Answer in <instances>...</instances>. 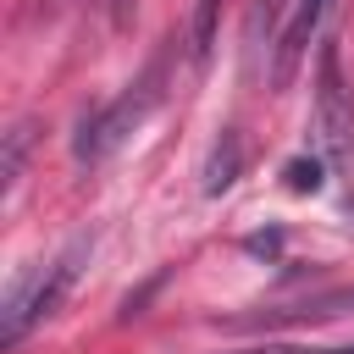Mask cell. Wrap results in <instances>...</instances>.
I'll return each instance as SVG.
<instances>
[{"label":"cell","mask_w":354,"mask_h":354,"mask_svg":"<svg viewBox=\"0 0 354 354\" xmlns=\"http://www.w3.org/2000/svg\"><path fill=\"white\" fill-rule=\"evenodd\" d=\"M321 11H326V0H299L293 22L282 28V39H277V66H271V83H277V88L293 83V72H299V61H304V50H310V33H315V22H321Z\"/></svg>","instance_id":"277c9868"},{"label":"cell","mask_w":354,"mask_h":354,"mask_svg":"<svg viewBox=\"0 0 354 354\" xmlns=\"http://www.w3.org/2000/svg\"><path fill=\"white\" fill-rule=\"evenodd\" d=\"M83 260H88V238H77V243H66L50 266H44V277H39V288L33 293H17L11 299V310H6V343H17L33 321H44V315H55L61 310V299L72 293V282H77V271H83Z\"/></svg>","instance_id":"7a4b0ae2"},{"label":"cell","mask_w":354,"mask_h":354,"mask_svg":"<svg viewBox=\"0 0 354 354\" xmlns=\"http://www.w3.org/2000/svg\"><path fill=\"white\" fill-rule=\"evenodd\" d=\"M160 94H166V61H155L138 83H127L105 111H94V116H83V127H77V160H105L133 127H144L149 122V111L160 105Z\"/></svg>","instance_id":"6da1fadb"},{"label":"cell","mask_w":354,"mask_h":354,"mask_svg":"<svg viewBox=\"0 0 354 354\" xmlns=\"http://www.w3.org/2000/svg\"><path fill=\"white\" fill-rule=\"evenodd\" d=\"M238 160H243V144H238V133H227V138L216 144V155H210L205 194H221V188H232V183H238Z\"/></svg>","instance_id":"5b68a950"},{"label":"cell","mask_w":354,"mask_h":354,"mask_svg":"<svg viewBox=\"0 0 354 354\" xmlns=\"http://www.w3.org/2000/svg\"><path fill=\"white\" fill-rule=\"evenodd\" d=\"M105 6H111V28H127V22H133V6H138V0H105Z\"/></svg>","instance_id":"9c48e42d"},{"label":"cell","mask_w":354,"mask_h":354,"mask_svg":"<svg viewBox=\"0 0 354 354\" xmlns=\"http://www.w3.org/2000/svg\"><path fill=\"white\" fill-rule=\"evenodd\" d=\"M249 354H354V348H249Z\"/></svg>","instance_id":"30bf717a"},{"label":"cell","mask_w":354,"mask_h":354,"mask_svg":"<svg viewBox=\"0 0 354 354\" xmlns=\"http://www.w3.org/2000/svg\"><path fill=\"white\" fill-rule=\"evenodd\" d=\"M315 127H321V144L326 155H348L354 149V88L343 83V61L337 50L326 44L321 50V88H315Z\"/></svg>","instance_id":"3957f363"},{"label":"cell","mask_w":354,"mask_h":354,"mask_svg":"<svg viewBox=\"0 0 354 354\" xmlns=\"http://www.w3.org/2000/svg\"><path fill=\"white\" fill-rule=\"evenodd\" d=\"M216 11H221V0H194V22H188V61L194 66H205V55L216 44Z\"/></svg>","instance_id":"8992f818"},{"label":"cell","mask_w":354,"mask_h":354,"mask_svg":"<svg viewBox=\"0 0 354 354\" xmlns=\"http://www.w3.org/2000/svg\"><path fill=\"white\" fill-rule=\"evenodd\" d=\"M282 183H288L293 194H315V188H321V160H304V155L288 160V166H282Z\"/></svg>","instance_id":"52a82bcc"},{"label":"cell","mask_w":354,"mask_h":354,"mask_svg":"<svg viewBox=\"0 0 354 354\" xmlns=\"http://www.w3.org/2000/svg\"><path fill=\"white\" fill-rule=\"evenodd\" d=\"M348 227H354V199H348Z\"/></svg>","instance_id":"8fae6325"},{"label":"cell","mask_w":354,"mask_h":354,"mask_svg":"<svg viewBox=\"0 0 354 354\" xmlns=\"http://www.w3.org/2000/svg\"><path fill=\"white\" fill-rule=\"evenodd\" d=\"M22 149H28V127H17V133L6 138V188L17 183V166H22Z\"/></svg>","instance_id":"ba28073f"}]
</instances>
